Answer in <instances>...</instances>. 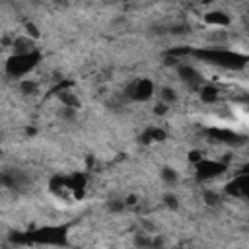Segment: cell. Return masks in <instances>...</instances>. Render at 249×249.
Masks as SVG:
<instances>
[{"mask_svg": "<svg viewBox=\"0 0 249 249\" xmlns=\"http://www.w3.org/2000/svg\"><path fill=\"white\" fill-rule=\"evenodd\" d=\"M195 56L210 62V64H218L222 68H243L247 64V56L239 54L235 51H228V49H218V47H210V49H196L191 51Z\"/></svg>", "mask_w": 249, "mask_h": 249, "instance_id": "cell-1", "label": "cell"}, {"mask_svg": "<svg viewBox=\"0 0 249 249\" xmlns=\"http://www.w3.org/2000/svg\"><path fill=\"white\" fill-rule=\"evenodd\" d=\"M27 245L39 243V245H64L66 243V228L62 226H45L37 228L33 231H25Z\"/></svg>", "mask_w": 249, "mask_h": 249, "instance_id": "cell-2", "label": "cell"}, {"mask_svg": "<svg viewBox=\"0 0 249 249\" xmlns=\"http://www.w3.org/2000/svg\"><path fill=\"white\" fill-rule=\"evenodd\" d=\"M39 60H41L39 51H33L29 54H12L6 60V74L10 78H23L37 66Z\"/></svg>", "mask_w": 249, "mask_h": 249, "instance_id": "cell-3", "label": "cell"}, {"mask_svg": "<svg viewBox=\"0 0 249 249\" xmlns=\"http://www.w3.org/2000/svg\"><path fill=\"white\" fill-rule=\"evenodd\" d=\"M126 99L130 101H148L154 95V82L150 78H138L124 89Z\"/></svg>", "mask_w": 249, "mask_h": 249, "instance_id": "cell-4", "label": "cell"}, {"mask_svg": "<svg viewBox=\"0 0 249 249\" xmlns=\"http://www.w3.org/2000/svg\"><path fill=\"white\" fill-rule=\"evenodd\" d=\"M195 169H196V181H210V179H216L218 175H222L228 169V163L204 158L195 165Z\"/></svg>", "mask_w": 249, "mask_h": 249, "instance_id": "cell-5", "label": "cell"}, {"mask_svg": "<svg viewBox=\"0 0 249 249\" xmlns=\"http://www.w3.org/2000/svg\"><path fill=\"white\" fill-rule=\"evenodd\" d=\"M177 68V76L181 78V82H185L189 88H200L202 86V74L195 68V66H191V64H177L175 66Z\"/></svg>", "mask_w": 249, "mask_h": 249, "instance_id": "cell-6", "label": "cell"}, {"mask_svg": "<svg viewBox=\"0 0 249 249\" xmlns=\"http://www.w3.org/2000/svg\"><path fill=\"white\" fill-rule=\"evenodd\" d=\"M25 181H27V177H25V173L23 171H19V169H2L0 171V185L2 187H8V189H19V187H23L25 185Z\"/></svg>", "mask_w": 249, "mask_h": 249, "instance_id": "cell-7", "label": "cell"}, {"mask_svg": "<svg viewBox=\"0 0 249 249\" xmlns=\"http://www.w3.org/2000/svg\"><path fill=\"white\" fill-rule=\"evenodd\" d=\"M208 136L214 140V142H222V144H243V136L235 134L233 130H228V128H210L208 130Z\"/></svg>", "mask_w": 249, "mask_h": 249, "instance_id": "cell-8", "label": "cell"}, {"mask_svg": "<svg viewBox=\"0 0 249 249\" xmlns=\"http://www.w3.org/2000/svg\"><path fill=\"white\" fill-rule=\"evenodd\" d=\"M224 191H226L228 195H233V196H245V195L249 193V177H247V173L237 175L233 181H230V183L226 185Z\"/></svg>", "mask_w": 249, "mask_h": 249, "instance_id": "cell-9", "label": "cell"}, {"mask_svg": "<svg viewBox=\"0 0 249 249\" xmlns=\"http://www.w3.org/2000/svg\"><path fill=\"white\" fill-rule=\"evenodd\" d=\"M204 21L210 25H216V27H228L231 23V18L222 10H212V12L204 14Z\"/></svg>", "mask_w": 249, "mask_h": 249, "instance_id": "cell-10", "label": "cell"}, {"mask_svg": "<svg viewBox=\"0 0 249 249\" xmlns=\"http://www.w3.org/2000/svg\"><path fill=\"white\" fill-rule=\"evenodd\" d=\"M165 138H167V132H165L163 128H160V126H150V128H146V130L142 132L140 142H142V144H152V142H163Z\"/></svg>", "mask_w": 249, "mask_h": 249, "instance_id": "cell-11", "label": "cell"}, {"mask_svg": "<svg viewBox=\"0 0 249 249\" xmlns=\"http://www.w3.org/2000/svg\"><path fill=\"white\" fill-rule=\"evenodd\" d=\"M33 51H37L33 39H29V37H18L14 41V54H29Z\"/></svg>", "mask_w": 249, "mask_h": 249, "instance_id": "cell-12", "label": "cell"}, {"mask_svg": "<svg viewBox=\"0 0 249 249\" xmlns=\"http://www.w3.org/2000/svg\"><path fill=\"white\" fill-rule=\"evenodd\" d=\"M198 93H200V99L204 101V103H216L218 101V88L216 86H212V84H202L200 88H198Z\"/></svg>", "mask_w": 249, "mask_h": 249, "instance_id": "cell-13", "label": "cell"}, {"mask_svg": "<svg viewBox=\"0 0 249 249\" xmlns=\"http://www.w3.org/2000/svg\"><path fill=\"white\" fill-rule=\"evenodd\" d=\"M58 99H60L62 107H72V109H78V107H80L78 95H74L70 89H60V91H58Z\"/></svg>", "mask_w": 249, "mask_h": 249, "instance_id": "cell-14", "label": "cell"}, {"mask_svg": "<svg viewBox=\"0 0 249 249\" xmlns=\"http://www.w3.org/2000/svg\"><path fill=\"white\" fill-rule=\"evenodd\" d=\"M132 243L136 249H152V235H148V231H140L134 235Z\"/></svg>", "mask_w": 249, "mask_h": 249, "instance_id": "cell-15", "label": "cell"}, {"mask_svg": "<svg viewBox=\"0 0 249 249\" xmlns=\"http://www.w3.org/2000/svg\"><path fill=\"white\" fill-rule=\"evenodd\" d=\"M160 101L169 107L171 103L177 101V91H175L173 88H161V89H160Z\"/></svg>", "mask_w": 249, "mask_h": 249, "instance_id": "cell-16", "label": "cell"}, {"mask_svg": "<svg viewBox=\"0 0 249 249\" xmlns=\"http://www.w3.org/2000/svg\"><path fill=\"white\" fill-rule=\"evenodd\" d=\"M161 179H163V183H167V185H175V183L179 181V173H177L175 167H163V169H161Z\"/></svg>", "mask_w": 249, "mask_h": 249, "instance_id": "cell-17", "label": "cell"}, {"mask_svg": "<svg viewBox=\"0 0 249 249\" xmlns=\"http://www.w3.org/2000/svg\"><path fill=\"white\" fill-rule=\"evenodd\" d=\"M37 89H39V86H37V82H33V80H21V82H19V91H21L23 95H35Z\"/></svg>", "mask_w": 249, "mask_h": 249, "instance_id": "cell-18", "label": "cell"}, {"mask_svg": "<svg viewBox=\"0 0 249 249\" xmlns=\"http://www.w3.org/2000/svg\"><path fill=\"white\" fill-rule=\"evenodd\" d=\"M204 202H206L208 206H216V204H220V202H222V195H220L218 191L206 189V191H204Z\"/></svg>", "mask_w": 249, "mask_h": 249, "instance_id": "cell-19", "label": "cell"}, {"mask_svg": "<svg viewBox=\"0 0 249 249\" xmlns=\"http://www.w3.org/2000/svg\"><path fill=\"white\" fill-rule=\"evenodd\" d=\"M126 206H124V200H119V198H113V200H109L107 202V210L111 212V214H119V212H123Z\"/></svg>", "mask_w": 249, "mask_h": 249, "instance_id": "cell-20", "label": "cell"}, {"mask_svg": "<svg viewBox=\"0 0 249 249\" xmlns=\"http://www.w3.org/2000/svg\"><path fill=\"white\" fill-rule=\"evenodd\" d=\"M10 241L16 245H27V235H25V231H14V233H10Z\"/></svg>", "mask_w": 249, "mask_h": 249, "instance_id": "cell-21", "label": "cell"}, {"mask_svg": "<svg viewBox=\"0 0 249 249\" xmlns=\"http://www.w3.org/2000/svg\"><path fill=\"white\" fill-rule=\"evenodd\" d=\"M76 111H78V109H72V107H62V109L58 111V117H60L62 121H74Z\"/></svg>", "mask_w": 249, "mask_h": 249, "instance_id": "cell-22", "label": "cell"}, {"mask_svg": "<svg viewBox=\"0 0 249 249\" xmlns=\"http://www.w3.org/2000/svg\"><path fill=\"white\" fill-rule=\"evenodd\" d=\"M163 202H165V206L171 208V210H177V208H179V198H177L175 195H165V196H163Z\"/></svg>", "mask_w": 249, "mask_h": 249, "instance_id": "cell-23", "label": "cell"}, {"mask_svg": "<svg viewBox=\"0 0 249 249\" xmlns=\"http://www.w3.org/2000/svg\"><path fill=\"white\" fill-rule=\"evenodd\" d=\"M25 29H27V37L29 39H37L39 37V29L35 23H25Z\"/></svg>", "mask_w": 249, "mask_h": 249, "instance_id": "cell-24", "label": "cell"}, {"mask_svg": "<svg viewBox=\"0 0 249 249\" xmlns=\"http://www.w3.org/2000/svg\"><path fill=\"white\" fill-rule=\"evenodd\" d=\"M200 160H204V156H202V152H198V150H193L191 154H189V161L193 163V165H196Z\"/></svg>", "mask_w": 249, "mask_h": 249, "instance_id": "cell-25", "label": "cell"}, {"mask_svg": "<svg viewBox=\"0 0 249 249\" xmlns=\"http://www.w3.org/2000/svg\"><path fill=\"white\" fill-rule=\"evenodd\" d=\"M154 113H156V115H165V113H167V105L160 101V103L154 107Z\"/></svg>", "mask_w": 249, "mask_h": 249, "instance_id": "cell-26", "label": "cell"}]
</instances>
